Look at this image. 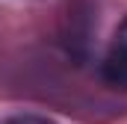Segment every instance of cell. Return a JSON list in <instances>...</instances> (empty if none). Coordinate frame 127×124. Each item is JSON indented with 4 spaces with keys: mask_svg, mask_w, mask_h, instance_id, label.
Here are the masks:
<instances>
[{
    "mask_svg": "<svg viewBox=\"0 0 127 124\" xmlns=\"http://www.w3.org/2000/svg\"><path fill=\"white\" fill-rule=\"evenodd\" d=\"M100 77L106 86L127 92V18L118 24V30L109 41V50L100 62Z\"/></svg>",
    "mask_w": 127,
    "mask_h": 124,
    "instance_id": "6da1fadb",
    "label": "cell"
},
{
    "mask_svg": "<svg viewBox=\"0 0 127 124\" xmlns=\"http://www.w3.org/2000/svg\"><path fill=\"white\" fill-rule=\"evenodd\" d=\"M6 124H56V121H50L44 115H12Z\"/></svg>",
    "mask_w": 127,
    "mask_h": 124,
    "instance_id": "7a4b0ae2",
    "label": "cell"
}]
</instances>
